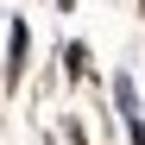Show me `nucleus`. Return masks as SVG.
<instances>
[{
    "label": "nucleus",
    "instance_id": "1",
    "mask_svg": "<svg viewBox=\"0 0 145 145\" xmlns=\"http://www.w3.org/2000/svg\"><path fill=\"white\" fill-rule=\"evenodd\" d=\"M19 63H25V25L13 19V32H7V76H19Z\"/></svg>",
    "mask_w": 145,
    "mask_h": 145
},
{
    "label": "nucleus",
    "instance_id": "2",
    "mask_svg": "<svg viewBox=\"0 0 145 145\" xmlns=\"http://www.w3.org/2000/svg\"><path fill=\"white\" fill-rule=\"evenodd\" d=\"M114 95H120V114H139V95H133V82H126V76L114 82Z\"/></svg>",
    "mask_w": 145,
    "mask_h": 145
},
{
    "label": "nucleus",
    "instance_id": "3",
    "mask_svg": "<svg viewBox=\"0 0 145 145\" xmlns=\"http://www.w3.org/2000/svg\"><path fill=\"white\" fill-rule=\"evenodd\" d=\"M126 139H133V145H145V120H133V114H126Z\"/></svg>",
    "mask_w": 145,
    "mask_h": 145
}]
</instances>
